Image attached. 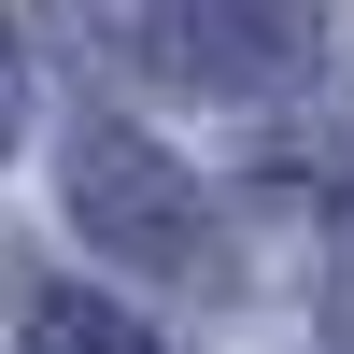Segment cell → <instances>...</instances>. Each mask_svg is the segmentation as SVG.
Returning a JSON list of instances; mask_svg holds the SVG:
<instances>
[{"label": "cell", "mask_w": 354, "mask_h": 354, "mask_svg": "<svg viewBox=\"0 0 354 354\" xmlns=\"http://www.w3.org/2000/svg\"><path fill=\"white\" fill-rule=\"evenodd\" d=\"M142 57L185 100H298L326 71V0H142Z\"/></svg>", "instance_id": "7a4b0ae2"}, {"label": "cell", "mask_w": 354, "mask_h": 354, "mask_svg": "<svg viewBox=\"0 0 354 354\" xmlns=\"http://www.w3.org/2000/svg\"><path fill=\"white\" fill-rule=\"evenodd\" d=\"M28 354H156V340H142V312L85 298V283H43L28 298Z\"/></svg>", "instance_id": "3957f363"}, {"label": "cell", "mask_w": 354, "mask_h": 354, "mask_svg": "<svg viewBox=\"0 0 354 354\" xmlns=\"http://www.w3.org/2000/svg\"><path fill=\"white\" fill-rule=\"evenodd\" d=\"M28 142V43H15V15H0V156Z\"/></svg>", "instance_id": "277c9868"}, {"label": "cell", "mask_w": 354, "mask_h": 354, "mask_svg": "<svg viewBox=\"0 0 354 354\" xmlns=\"http://www.w3.org/2000/svg\"><path fill=\"white\" fill-rule=\"evenodd\" d=\"M326 354H354V227H340V270H326Z\"/></svg>", "instance_id": "5b68a950"}, {"label": "cell", "mask_w": 354, "mask_h": 354, "mask_svg": "<svg viewBox=\"0 0 354 354\" xmlns=\"http://www.w3.org/2000/svg\"><path fill=\"white\" fill-rule=\"evenodd\" d=\"M57 198H71L85 255H113V270H142V283H227V227H213V198H198L185 170L128 128V113H85V128H71Z\"/></svg>", "instance_id": "6da1fadb"}]
</instances>
